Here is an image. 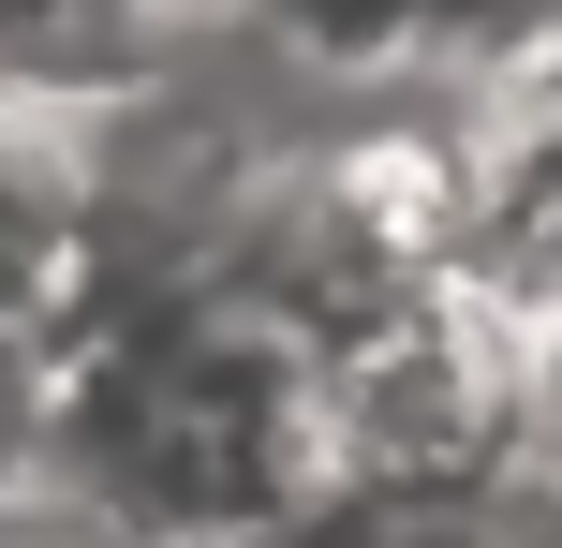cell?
I'll return each instance as SVG.
<instances>
[{
	"mask_svg": "<svg viewBox=\"0 0 562 548\" xmlns=\"http://www.w3.org/2000/svg\"><path fill=\"white\" fill-rule=\"evenodd\" d=\"M311 548H474V534H459L445 504H356V519H340V534H311Z\"/></svg>",
	"mask_w": 562,
	"mask_h": 548,
	"instance_id": "1",
	"label": "cell"
}]
</instances>
